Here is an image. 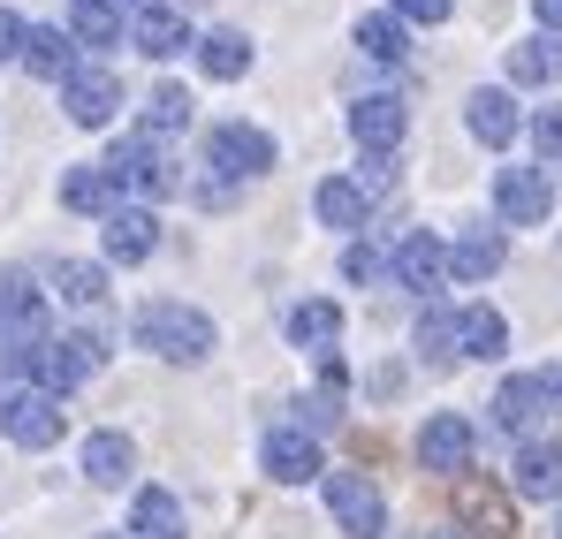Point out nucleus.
<instances>
[{
	"label": "nucleus",
	"mask_w": 562,
	"mask_h": 539,
	"mask_svg": "<svg viewBox=\"0 0 562 539\" xmlns=\"http://www.w3.org/2000/svg\"><path fill=\"white\" fill-rule=\"evenodd\" d=\"M494 213H502L509 228H540V221L555 213L548 168H502V176H494Z\"/></svg>",
	"instance_id": "nucleus-8"
},
{
	"label": "nucleus",
	"mask_w": 562,
	"mask_h": 539,
	"mask_svg": "<svg viewBox=\"0 0 562 539\" xmlns=\"http://www.w3.org/2000/svg\"><path fill=\"white\" fill-rule=\"evenodd\" d=\"M555 539H562V525H555Z\"/></svg>",
	"instance_id": "nucleus-43"
},
{
	"label": "nucleus",
	"mask_w": 562,
	"mask_h": 539,
	"mask_svg": "<svg viewBox=\"0 0 562 539\" xmlns=\"http://www.w3.org/2000/svg\"><path fill=\"white\" fill-rule=\"evenodd\" d=\"M502 259H509V236H502V228H464V236L449 244V273H457V281H494Z\"/></svg>",
	"instance_id": "nucleus-21"
},
{
	"label": "nucleus",
	"mask_w": 562,
	"mask_h": 539,
	"mask_svg": "<svg viewBox=\"0 0 562 539\" xmlns=\"http://www.w3.org/2000/svg\"><path fill=\"white\" fill-rule=\"evenodd\" d=\"M130 335H137V350H153V358H168V364H205L213 350H221V335H213V319H205L198 304H176V296H160V304H145Z\"/></svg>",
	"instance_id": "nucleus-1"
},
{
	"label": "nucleus",
	"mask_w": 562,
	"mask_h": 539,
	"mask_svg": "<svg viewBox=\"0 0 562 539\" xmlns=\"http://www.w3.org/2000/svg\"><path fill=\"white\" fill-rule=\"evenodd\" d=\"M61 205L69 213H122V182L106 176V160H77V168H61Z\"/></svg>",
	"instance_id": "nucleus-16"
},
{
	"label": "nucleus",
	"mask_w": 562,
	"mask_h": 539,
	"mask_svg": "<svg viewBox=\"0 0 562 539\" xmlns=\"http://www.w3.org/2000/svg\"><path fill=\"white\" fill-rule=\"evenodd\" d=\"M395 15H403V23H449L457 0H395Z\"/></svg>",
	"instance_id": "nucleus-38"
},
{
	"label": "nucleus",
	"mask_w": 562,
	"mask_h": 539,
	"mask_svg": "<svg viewBox=\"0 0 562 539\" xmlns=\"http://www.w3.org/2000/svg\"><path fill=\"white\" fill-rule=\"evenodd\" d=\"M130 46H137L145 61H176L183 46H198V38H190V23L176 15V8H153V15H137V23H130Z\"/></svg>",
	"instance_id": "nucleus-23"
},
{
	"label": "nucleus",
	"mask_w": 562,
	"mask_h": 539,
	"mask_svg": "<svg viewBox=\"0 0 562 539\" xmlns=\"http://www.w3.org/2000/svg\"><path fill=\"white\" fill-rule=\"evenodd\" d=\"M23 69L38 77V85H69L85 61H77V38L69 31H54V23H31V46H23Z\"/></svg>",
	"instance_id": "nucleus-18"
},
{
	"label": "nucleus",
	"mask_w": 562,
	"mask_h": 539,
	"mask_svg": "<svg viewBox=\"0 0 562 539\" xmlns=\"http://www.w3.org/2000/svg\"><path fill=\"white\" fill-rule=\"evenodd\" d=\"M403 130H411V114H403L395 91H366V99L350 106V137H358V153H395Z\"/></svg>",
	"instance_id": "nucleus-12"
},
{
	"label": "nucleus",
	"mask_w": 562,
	"mask_h": 539,
	"mask_svg": "<svg viewBox=\"0 0 562 539\" xmlns=\"http://www.w3.org/2000/svg\"><path fill=\"white\" fill-rule=\"evenodd\" d=\"M509 85H562V46H555V31H540V38L509 46Z\"/></svg>",
	"instance_id": "nucleus-29"
},
{
	"label": "nucleus",
	"mask_w": 562,
	"mask_h": 539,
	"mask_svg": "<svg viewBox=\"0 0 562 539\" xmlns=\"http://www.w3.org/2000/svg\"><path fill=\"white\" fill-rule=\"evenodd\" d=\"M289 343L312 350V358H335V343H342V304H327V296L289 304Z\"/></svg>",
	"instance_id": "nucleus-19"
},
{
	"label": "nucleus",
	"mask_w": 562,
	"mask_h": 539,
	"mask_svg": "<svg viewBox=\"0 0 562 539\" xmlns=\"http://www.w3.org/2000/svg\"><path fill=\"white\" fill-rule=\"evenodd\" d=\"M205 168L221 182H251V176H274V137L259 122H213L205 137Z\"/></svg>",
	"instance_id": "nucleus-3"
},
{
	"label": "nucleus",
	"mask_w": 562,
	"mask_h": 539,
	"mask_svg": "<svg viewBox=\"0 0 562 539\" xmlns=\"http://www.w3.org/2000/svg\"><path fill=\"white\" fill-rule=\"evenodd\" d=\"M540 403H548V395H540V380H532V372H517V380H502V388H494V426L532 441V426H540Z\"/></svg>",
	"instance_id": "nucleus-24"
},
{
	"label": "nucleus",
	"mask_w": 562,
	"mask_h": 539,
	"mask_svg": "<svg viewBox=\"0 0 562 539\" xmlns=\"http://www.w3.org/2000/svg\"><path fill=\"white\" fill-rule=\"evenodd\" d=\"M342 273H350V281H380V273H395V259H380L373 244H350V251H342Z\"/></svg>",
	"instance_id": "nucleus-36"
},
{
	"label": "nucleus",
	"mask_w": 562,
	"mask_h": 539,
	"mask_svg": "<svg viewBox=\"0 0 562 539\" xmlns=\"http://www.w3.org/2000/svg\"><path fill=\"white\" fill-rule=\"evenodd\" d=\"M69 38H77V46H92V54H106V46H122V38H130V23H122V8H114V0H77V8H69Z\"/></svg>",
	"instance_id": "nucleus-27"
},
{
	"label": "nucleus",
	"mask_w": 562,
	"mask_h": 539,
	"mask_svg": "<svg viewBox=\"0 0 562 539\" xmlns=\"http://www.w3.org/2000/svg\"><path fill=\"white\" fill-rule=\"evenodd\" d=\"M532 380H540V395H548V403H562V364H540Z\"/></svg>",
	"instance_id": "nucleus-39"
},
{
	"label": "nucleus",
	"mask_w": 562,
	"mask_h": 539,
	"mask_svg": "<svg viewBox=\"0 0 562 539\" xmlns=\"http://www.w3.org/2000/svg\"><path fill=\"white\" fill-rule=\"evenodd\" d=\"M0 319H46V296L31 289L23 267H0Z\"/></svg>",
	"instance_id": "nucleus-33"
},
{
	"label": "nucleus",
	"mask_w": 562,
	"mask_h": 539,
	"mask_svg": "<svg viewBox=\"0 0 562 539\" xmlns=\"http://www.w3.org/2000/svg\"><path fill=\"white\" fill-rule=\"evenodd\" d=\"M77 471L92 479V486H122L130 471H137V449H130V434H114V426H99L85 456H77Z\"/></svg>",
	"instance_id": "nucleus-22"
},
{
	"label": "nucleus",
	"mask_w": 562,
	"mask_h": 539,
	"mask_svg": "<svg viewBox=\"0 0 562 539\" xmlns=\"http://www.w3.org/2000/svg\"><path fill=\"white\" fill-rule=\"evenodd\" d=\"M114 8H130V15H153V8H168V0H114Z\"/></svg>",
	"instance_id": "nucleus-41"
},
{
	"label": "nucleus",
	"mask_w": 562,
	"mask_h": 539,
	"mask_svg": "<svg viewBox=\"0 0 562 539\" xmlns=\"http://www.w3.org/2000/svg\"><path fill=\"white\" fill-rule=\"evenodd\" d=\"M457 525L479 532V539H517V502H509L494 479L464 471V479H457Z\"/></svg>",
	"instance_id": "nucleus-7"
},
{
	"label": "nucleus",
	"mask_w": 562,
	"mask_h": 539,
	"mask_svg": "<svg viewBox=\"0 0 562 539\" xmlns=\"http://www.w3.org/2000/svg\"><path fill=\"white\" fill-rule=\"evenodd\" d=\"M130 532H137V539H183V502H176L168 486H137V502H130Z\"/></svg>",
	"instance_id": "nucleus-25"
},
{
	"label": "nucleus",
	"mask_w": 562,
	"mask_h": 539,
	"mask_svg": "<svg viewBox=\"0 0 562 539\" xmlns=\"http://www.w3.org/2000/svg\"><path fill=\"white\" fill-rule=\"evenodd\" d=\"M312 213H319V228L358 236V228H366V213H373V198H366V182H358V176H327L319 190H312Z\"/></svg>",
	"instance_id": "nucleus-17"
},
{
	"label": "nucleus",
	"mask_w": 562,
	"mask_h": 539,
	"mask_svg": "<svg viewBox=\"0 0 562 539\" xmlns=\"http://www.w3.org/2000/svg\"><path fill=\"white\" fill-rule=\"evenodd\" d=\"M457 350H464V358H502V350H509V319H502L494 304H464V312H457Z\"/></svg>",
	"instance_id": "nucleus-26"
},
{
	"label": "nucleus",
	"mask_w": 562,
	"mask_h": 539,
	"mask_svg": "<svg viewBox=\"0 0 562 539\" xmlns=\"http://www.w3.org/2000/svg\"><path fill=\"white\" fill-rule=\"evenodd\" d=\"M106 176L122 182V190H137V198H168V190L183 182L176 168H168L160 137H145V130H137V137H122V145L106 153Z\"/></svg>",
	"instance_id": "nucleus-6"
},
{
	"label": "nucleus",
	"mask_w": 562,
	"mask_h": 539,
	"mask_svg": "<svg viewBox=\"0 0 562 539\" xmlns=\"http://www.w3.org/2000/svg\"><path fill=\"white\" fill-rule=\"evenodd\" d=\"M471 449H479V434H471V418H457V411H434V418L418 426V463L441 471V479H464Z\"/></svg>",
	"instance_id": "nucleus-9"
},
{
	"label": "nucleus",
	"mask_w": 562,
	"mask_h": 539,
	"mask_svg": "<svg viewBox=\"0 0 562 539\" xmlns=\"http://www.w3.org/2000/svg\"><path fill=\"white\" fill-rule=\"evenodd\" d=\"M99 251H106V267H137V259H153V251H160V221H153V205H122V213H106Z\"/></svg>",
	"instance_id": "nucleus-11"
},
{
	"label": "nucleus",
	"mask_w": 562,
	"mask_h": 539,
	"mask_svg": "<svg viewBox=\"0 0 562 539\" xmlns=\"http://www.w3.org/2000/svg\"><path fill=\"white\" fill-rule=\"evenodd\" d=\"M61 106H69V122H77V130H106V122H114V106H122L114 69H77V77L61 85Z\"/></svg>",
	"instance_id": "nucleus-15"
},
{
	"label": "nucleus",
	"mask_w": 562,
	"mask_h": 539,
	"mask_svg": "<svg viewBox=\"0 0 562 539\" xmlns=\"http://www.w3.org/2000/svg\"><path fill=\"white\" fill-rule=\"evenodd\" d=\"M532 153H540V168H562V106L532 114Z\"/></svg>",
	"instance_id": "nucleus-35"
},
{
	"label": "nucleus",
	"mask_w": 562,
	"mask_h": 539,
	"mask_svg": "<svg viewBox=\"0 0 562 539\" xmlns=\"http://www.w3.org/2000/svg\"><path fill=\"white\" fill-rule=\"evenodd\" d=\"M358 46L373 54V61H403L411 54V23L387 8V15H358Z\"/></svg>",
	"instance_id": "nucleus-30"
},
{
	"label": "nucleus",
	"mask_w": 562,
	"mask_h": 539,
	"mask_svg": "<svg viewBox=\"0 0 562 539\" xmlns=\"http://www.w3.org/2000/svg\"><path fill=\"white\" fill-rule=\"evenodd\" d=\"M441 281H449V244H441V236H426V228H411V236L395 244V289L434 296Z\"/></svg>",
	"instance_id": "nucleus-14"
},
{
	"label": "nucleus",
	"mask_w": 562,
	"mask_h": 539,
	"mask_svg": "<svg viewBox=\"0 0 562 539\" xmlns=\"http://www.w3.org/2000/svg\"><path fill=\"white\" fill-rule=\"evenodd\" d=\"M259 463H267V479H274V486H312V479L327 471L319 434H304V426H274V434H267V449H259Z\"/></svg>",
	"instance_id": "nucleus-10"
},
{
	"label": "nucleus",
	"mask_w": 562,
	"mask_h": 539,
	"mask_svg": "<svg viewBox=\"0 0 562 539\" xmlns=\"http://www.w3.org/2000/svg\"><path fill=\"white\" fill-rule=\"evenodd\" d=\"M198 69H205L213 85H236V77L251 69V38H244V31H205V38H198Z\"/></svg>",
	"instance_id": "nucleus-28"
},
{
	"label": "nucleus",
	"mask_w": 562,
	"mask_h": 539,
	"mask_svg": "<svg viewBox=\"0 0 562 539\" xmlns=\"http://www.w3.org/2000/svg\"><path fill=\"white\" fill-rule=\"evenodd\" d=\"M509 494H525V502H555V494H562V449H555V441H525V449H517Z\"/></svg>",
	"instance_id": "nucleus-20"
},
{
	"label": "nucleus",
	"mask_w": 562,
	"mask_h": 539,
	"mask_svg": "<svg viewBox=\"0 0 562 539\" xmlns=\"http://www.w3.org/2000/svg\"><path fill=\"white\" fill-rule=\"evenodd\" d=\"M176 130H190V91L160 85L153 99H145V137H176Z\"/></svg>",
	"instance_id": "nucleus-31"
},
{
	"label": "nucleus",
	"mask_w": 562,
	"mask_h": 539,
	"mask_svg": "<svg viewBox=\"0 0 562 539\" xmlns=\"http://www.w3.org/2000/svg\"><path fill=\"white\" fill-rule=\"evenodd\" d=\"M418 350H426L434 364L464 358V350H457V312H441V304H426V319H418Z\"/></svg>",
	"instance_id": "nucleus-34"
},
{
	"label": "nucleus",
	"mask_w": 562,
	"mask_h": 539,
	"mask_svg": "<svg viewBox=\"0 0 562 539\" xmlns=\"http://www.w3.org/2000/svg\"><path fill=\"white\" fill-rule=\"evenodd\" d=\"M327 517H335V532H350V539H380L387 532V494L366 471H327Z\"/></svg>",
	"instance_id": "nucleus-4"
},
{
	"label": "nucleus",
	"mask_w": 562,
	"mask_h": 539,
	"mask_svg": "<svg viewBox=\"0 0 562 539\" xmlns=\"http://www.w3.org/2000/svg\"><path fill=\"white\" fill-rule=\"evenodd\" d=\"M464 130L479 137V145H494V153H502V145H517L525 114H517V99H509L502 85H479V91L464 99Z\"/></svg>",
	"instance_id": "nucleus-13"
},
{
	"label": "nucleus",
	"mask_w": 562,
	"mask_h": 539,
	"mask_svg": "<svg viewBox=\"0 0 562 539\" xmlns=\"http://www.w3.org/2000/svg\"><path fill=\"white\" fill-rule=\"evenodd\" d=\"M61 426H69V411H61V395H46V388H31V380H15V388H0V434H8L15 449H54V441H61Z\"/></svg>",
	"instance_id": "nucleus-2"
},
{
	"label": "nucleus",
	"mask_w": 562,
	"mask_h": 539,
	"mask_svg": "<svg viewBox=\"0 0 562 539\" xmlns=\"http://www.w3.org/2000/svg\"><path fill=\"white\" fill-rule=\"evenodd\" d=\"M532 15H540V31H562V0H532Z\"/></svg>",
	"instance_id": "nucleus-40"
},
{
	"label": "nucleus",
	"mask_w": 562,
	"mask_h": 539,
	"mask_svg": "<svg viewBox=\"0 0 562 539\" xmlns=\"http://www.w3.org/2000/svg\"><path fill=\"white\" fill-rule=\"evenodd\" d=\"M99 364H106V343L99 335H54L38 358H31V388H46V395H69V388H85Z\"/></svg>",
	"instance_id": "nucleus-5"
},
{
	"label": "nucleus",
	"mask_w": 562,
	"mask_h": 539,
	"mask_svg": "<svg viewBox=\"0 0 562 539\" xmlns=\"http://www.w3.org/2000/svg\"><path fill=\"white\" fill-rule=\"evenodd\" d=\"M23 46H31V23H23L15 8H0V69H8V61H23Z\"/></svg>",
	"instance_id": "nucleus-37"
},
{
	"label": "nucleus",
	"mask_w": 562,
	"mask_h": 539,
	"mask_svg": "<svg viewBox=\"0 0 562 539\" xmlns=\"http://www.w3.org/2000/svg\"><path fill=\"white\" fill-rule=\"evenodd\" d=\"M426 539H464V525H457V532H426Z\"/></svg>",
	"instance_id": "nucleus-42"
},
{
	"label": "nucleus",
	"mask_w": 562,
	"mask_h": 539,
	"mask_svg": "<svg viewBox=\"0 0 562 539\" xmlns=\"http://www.w3.org/2000/svg\"><path fill=\"white\" fill-rule=\"evenodd\" d=\"M69 8H77V0H69Z\"/></svg>",
	"instance_id": "nucleus-44"
},
{
	"label": "nucleus",
	"mask_w": 562,
	"mask_h": 539,
	"mask_svg": "<svg viewBox=\"0 0 562 539\" xmlns=\"http://www.w3.org/2000/svg\"><path fill=\"white\" fill-rule=\"evenodd\" d=\"M54 289H61V304H99V296H106V267L61 259V267H54Z\"/></svg>",
	"instance_id": "nucleus-32"
}]
</instances>
